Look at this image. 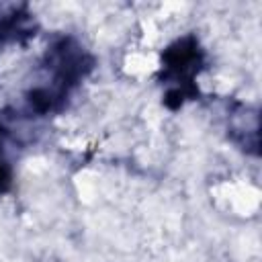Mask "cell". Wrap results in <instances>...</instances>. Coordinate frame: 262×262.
<instances>
[{"label":"cell","instance_id":"obj_3","mask_svg":"<svg viewBox=\"0 0 262 262\" xmlns=\"http://www.w3.org/2000/svg\"><path fill=\"white\" fill-rule=\"evenodd\" d=\"M12 182V168L4 156V147L0 143V192H6Z\"/></svg>","mask_w":262,"mask_h":262},{"label":"cell","instance_id":"obj_1","mask_svg":"<svg viewBox=\"0 0 262 262\" xmlns=\"http://www.w3.org/2000/svg\"><path fill=\"white\" fill-rule=\"evenodd\" d=\"M92 57L72 37H59L51 43L43 57L45 78L33 86L27 96V108L35 117H45L63 108L70 92L92 70Z\"/></svg>","mask_w":262,"mask_h":262},{"label":"cell","instance_id":"obj_2","mask_svg":"<svg viewBox=\"0 0 262 262\" xmlns=\"http://www.w3.org/2000/svg\"><path fill=\"white\" fill-rule=\"evenodd\" d=\"M203 66V51L192 35L174 41L162 53V76L168 84L164 102L170 108H178L186 98L196 94L194 76Z\"/></svg>","mask_w":262,"mask_h":262}]
</instances>
